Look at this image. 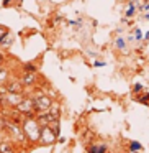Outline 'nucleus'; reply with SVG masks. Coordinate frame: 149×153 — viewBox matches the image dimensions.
<instances>
[{"instance_id":"nucleus-1","label":"nucleus","mask_w":149,"mask_h":153,"mask_svg":"<svg viewBox=\"0 0 149 153\" xmlns=\"http://www.w3.org/2000/svg\"><path fill=\"white\" fill-rule=\"evenodd\" d=\"M25 133H26L31 140H38L41 135L40 122H36V120H33L31 117H28V120L25 122Z\"/></svg>"},{"instance_id":"nucleus-2","label":"nucleus","mask_w":149,"mask_h":153,"mask_svg":"<svg viewBox=\"0 0 149 153\" xmlns=\"http://www.w3.org/2000/svg\"><path fill=\"white\" fill-rule=\"evenodd\" d=\"M54 137H56V133L53 132V130L49 128V127L44 125L43 130H41V135H40V140L43 143H53L54 142Z\"/></svg>"},{"instance_id":"nucleus-3","label":"nucleus","mask_w":149,"mask_h":153,"mask_svg":"<svg viewBox=\"0 0 149 153\" xmlns=\"http://www.w3.org/2000/svg\"><path fill=\"white\" fill-rule=\"evenodd\" d=\"M17 107H18L20 112H28V117H31V109L34 107V104H33V100H23V102H20Z\"/></svg>"},{"instance_id":"nucleus-4","label":"nucleus","mask_w":149,"mask_h":153,"mask_svg":"<svg viewBox=\"0 0 149 153\" xmlns=\"http://www.w3.org/2000/svg\"><path fill=\"white\" fill-rule=\"evenodd\" d=\"M49 105H51V100L46 96H41V99H38L36 104H34V107H40V109H48Z\"/></svg>"},{"instance_id":"nucleus-5","label":"nucleus","mask_w":149,"mask_h":153,"mask_svg":"<svg viewBox=\"0 0 149 153\" xmlns=\"http://www.w3.org/2000/svg\"><path fill=\"white\" fill-rule=\"evenodd\" d=\"M8 91H10V92H15V94H21L23 92V86H21L20 82H13V84L8 86Z\"/></svg>"},{"instance_id":"nucleus-6","label":"nucleus","mask_w":149,"mask_h":153,"mask_svg":"<svg viewBox=\"0 0 149 153\" xmlns=\"http://www.w3.org/2000/svg\"><path fill=\"white\" fill-rule=\"evenodd\" d=\"M34 82V73H28L23 76V84H31Z\"/></svg>"},{"instance_id":"nucleus-7","label":"nucleus","mask_w":149,"mask_h":153,"mask_svg":"<svg viewBox=\"0 0 149 153\" xmlns=\"http://www.w3.org/2000/svg\"><path fill=\"white\" fill-rule=\"evenodd\" d=\"M0 152H2V153H13V152H12L10 143H2V145H0Z\"/></svg>"},{"instance_id":"nucleus-8","label":"nucleus","mask_w":149,"mask_h":153,"mask_svg":"<svg viewBox=\"0 0 149 153\" xmlns=\"http://www.w3.org/2000/svg\"><path fill=\"white\" fill-rule=\"evenodd\" d=\"M10 43H12V36H10L8 33L5 35V36L2 38V40H0V45H2V46H8Z\"/></svg>"},{"instance_id":"nucleus-9","label":"nucleus","mask_w":149,"mask_h":153,"mask_svg":"<svg viewBox=\"0 0 149 153\" xmlns=\"http://www.w3.org/2000/svg\"><path fill=\"white\" fill-rule=\"evenodd\" d=\"M89 153H105V146H90Z\"/></svg>"},{"instance_id":"nucleus-10","label":"nucleus","mask_w":149,"mask_h":153,"mask_svg":"<svg viewBox=\"0 0 149 153\" xmlns=\"http://www.w3.org/2000/svg\"><path fill=\"white\" fill-rule=\"evenodd\" d=\"M25 73H36V68L28 63V64H25Z\"/></svg>"},{"instance_id":"nucleus-11","label":"nucleus","mask_w":149,"mask_h":153,"mask_svg":"<svg viewBox=\"0 0 149 153\" xmlns=\"http://www.w3.org/2000/svg\"><path fill=\"white\" fill-rule=\"evenodd\" d=\"M116 48L125 50V40H123V38H118V40H116Z\"/></svg>"},{"instance_id":"nucleus-12","label":"nucleus","mask_w":149,"mask_h":153,"mask_svg":"<svg viewBox=\"0 0 149 153\" xmlns=\"http://www.w3.org/2000/svg\"><path fill=\"white\" fill-rule=\"evenodd\" d=\"M7 77V69H4V68H0V82Z\"/></svg>"},{"instance_id":"nucleus-13","label":"nucleus","mask_w":149,"mask_h":153,"mask_svg":"<svg viewBox=\"0 0 149 153\" xmlns=\"http://www.w3.org/2000/svg\"><path fill=\"white\" fill-rule=\"evenodd\" d=\"M134 13V5H129V8H128V12H126V17H131V15Z\"/></svg>"},{"instance_id":"nucleus-14","label":"nucleus","mask_w":149,"mask_h":153,"mask_svg":"<svg viewBox=\"0 0 149 153\" xmlns=\"http://www.w3.org/2000/svg\"><path fill=\"white\" fill-rule=\"evenodd\" d=\"M131 150H141V145L138 142H133L131 143Z\"/></svg>"},{"instance_id":"nucleus-15","label":"nucleus","mask_w":149,"mask_h":153,"mask_svg":"<svg viewBox=\"0 0 149 153\" xmlns=\"http://www.w3.org/2000/svg\"><path fill=\"white\" fill-rule=\"evenodd\" d=\"M136 33H134V36H136V40H141L142 38V33H141V30H134Z\"/></svg>"},{"instance_id":"nucleus-16","label":"nucleus","mask_w":149,"mask_h":153,"mask_svg":"<svg viewBox=\"0 0 149 153\" xmlns=\"http://www.w3.org/2000/svg\"><path fill=\"white\" fill-rule=\"evenodd\" d=\"M142 89V86H139V84H138V86H134V91H136V92H138V91H141Z\"/></svg>"},{"instance_id":"nucleus-17","label":"nucleus","mask_w":149,"mask_h":153,"mask_svg":"<svg viewBox=\"0 0 149 153\" xmlns=\"http://www.w3.org/2000/svg\"><path fill=\"white\" fill-rule=\"evenodd\" d=\"M4 59H5V56H4V54H2V53H0V64L4 63Z\"/></svg>"},{"instance_id":"nucleus-18","label":"nucleus","mask_w":149,"mask_h":153,"mask_svg":"<svg viewBox=\"0 0 149 153\" xmlns=\"http://www.w3.org/2000/svg\"><path fill=\"white\" fill-rule=\"evenodd\" d=\"M8 4H10V0H4V7H7Z\"/></svg>"},{"instance_id":"nucleus-19","label":"nucleus","mask_w":149,"mask_h":153,"mask_svg":"<svg viewBox=\"0 0 149 153\" xmlns=\"http://www.w3.org/2000/svg\"><path fill=\"white\" fill-rule=\"evenodd\" d=\"M146 40H149V33H148V35H146Z\"/></svg>"},{"instance_id":"nucleus-20","label":"nucleus","mask_w":149,"mask_h":153,"mask_svg":"<svg viewBox=\"0 0 149 153\" xmlns=\"http://www.w3.org/2000/svg\"><path fill=\"white\" fill-rule=\"evenodd\" d=\"M0 153H2V152H0Z\"/></svg>"}]
</instances>
